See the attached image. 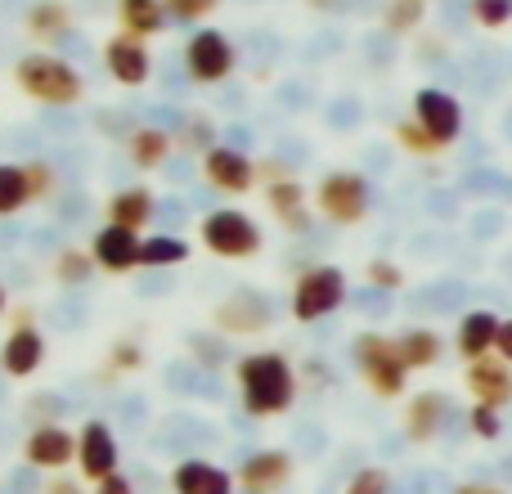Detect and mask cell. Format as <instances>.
<instances>
[{
	"label": "cell",
	"instance_id": "obj_14",
	"mask_svg": "<svg viewBox=\"0 0 512 494\" xmlns=\"http://www.w3.org/2000/svg\"><path fill=\"white\" fill-rule=\"evenodd\" d=\"M463 382H468V391H472L477 405H490V409L512 405V364L508 360H495V355L472 360L468 373H463Z\"/></svg>",
	"mask_w": 512,
	"mask_h": 494
},
{
	"label": "cell",
	"instance_id": "obj_6",
	"mask_svg": "<svg viewBox=\"0 0 512 494\" xmlns=\"http://www.w3.org/2000/svg\"><path fill=\"white\" fill-rule=\"evenodd\" d=\"M369 180L360 171H328L315 189V207L333 225H360L369 216Z\"/></svg>",
	"mask_w": 512,
	"mask_h": 494
},
{
	"label": "cell",
	"instance_id": "obj_37",
	"mask_svg": "<svg viewBox=\"0 0 512 494\" xmlns=\"http://www.w3.org/2000/svg\"><path fill=\"white\" fill-rule=\"evenodd\" d=\"M364 279H369L373 288H387V292H396L400 283H405V270H400L396 261H369V265H364Z\"/></svg>",
	"mask_w": 512,
	"mask_h": 494
},
{
	"label": "cell",
	"instance_id": "obj_13",
	"mask_svg": "<svg viewBox=\"0 0 512 494\" xmlns=\"http://www.w3.org/2000/svg\"><path fill=\"white\" fill-rule=\"evenodd\" d=\"M23 459L32 463V468L63 472L72 459H77V436H72L68 427H59V423H45V427H36V432L27 436Z\"/></svg>",
	"mask_w": 512,
	"mask_h": 494
},
{
	"label": "cell",
	"instance_id": "obj_32",
	"mask_svg": "<svg viewBox=\"0 0 512 494\" xmlns=\"http://www.w3.org/2000/svg\"><path fill=\"white\" fill-rule=\"evenodd\" d=\"M162 5H167L171 23H203L221 9V0H162Z\"/></svg>",
	"mask_w": 512,
	"mask_h": 494
},
{
	"label": "cell",
	"instance_id": "obj_3",
	"mask_svg": "<svg viewBox=\"0 0 512 494\" xmlns=\"http://www.w3.org/2000/svg\"><path fill=\"white\" fill-rule=\"evenodd\" d=\"M351 351H355V369H360V378L369 382L373 396H382V400L405 396L409 364H405V355H400V342H396V337L360 333Z\"/></svg>",
	"mask_w": 512,
	"mask_h": 494
},
{
	"label": "cell",
	"instance_id": "obj_35",
	"mask_svg": "<svg viewBox=\"0 0 512 494\" xmlns=\"http://www.w3.org/2000/svg\"><path fill=\"white\" fill-rule=\"evenodd\" d=\"M346 494H391V472L382 468H360L351 477V486H346Z\"/></svg>",
	"mask_w": 512,
	"mask_h": 494
},
{
	"label": "cell",
	"instance_id": "obj_39",
	"mask_svg": "<svg viewBox=\"0 0 512 494\" xmlns=\"http://www.w3.org/2000/svg\"><path fill=\"white\" fill-rule=\"evenodd\" d=\"M256 180H265V189H270V185H279V180H288V167L274 162V158H265L261 167H256Z\"/></svg>",
	"mask_w": 512,
	"mask_h": 494
},
{
	"label": "cell",
	"instance_id": "obj_4",
	"mask_svg": "<svg viewBox=\"0 0 512 494\" xmlns=\"http://www.w3.org/2000/svg\"><path fill=\"white\" fill-rule=\"evenodd\" d=\"M198 239H203V247L212 256H221V261H248V256L261 252L265 234H261V225H256L248 212H239V207H221V212L203 216Z\"/></svg>",
	"mask_w": 512,
	"mask_h": 494
},
{
	"label": "cell",
	"instance_id": "obj_23",
	"mask_svg": "<svg viewBox=\"0 0 512 494\" xmlns=\"http://www.w3.org/2000/svg\"><path fill=\"white\" fill-rule=\"evenodd\" d=\"M117 23H122L126 36L149 41L167 27V5L162 0H117Z\"/></svg>",
	"mask_w": 512,
	"mask_h": 494
},
{
	"label": "cell",
	"instance_id": "obj_41",
	"mask_svg": "<svg viewBox=\"0 0 512 494\" xmlns=\"http://www.w3.org/2000/svg\"><path fill=\"white\" fill-rule=\"evenodd\" d=\"M495 355H499V360H508V364H512V319H504V324H499V342H495Z\"/></svg>",
	"mask_w": 512,
	"mask_h": 494
},
{
	"label": "cell",
	"instance_id": "obj_34",
	"mask_svg": "<svg viewBox=\"0 0 512 494\" xmlns=\"http://www.w3.org/2000/svg\"><path fill=\"white\" fill-rule=\"evenodd\" d=\"M468 427L481 436V441H499V432H504V418H499V409H490V405H472Z\"/></svg>",
	"mask_w": 512,
	"mask_h": 494
},
{
	"label": "cell",
	"instance_id": "obj_26",
	"mask_svg": "<svg viewBox=\"0 0 512 494\" xmlns=\"http://www.w3.org/2000/svg\"><path fill=\"white\" fill-rule=\"evenodd\" d=\"M189 261V243L176 234H149L140 243V270H167V265Z\"/></svg>",
	"mask_w": 512,
	"mask_h": 494
},
{
	"label": "cell",
	"instance_id": "obj_31",
	"mask_svg": "<svg viewBox=\"0 0 512 494\" xmlns=\"http://www.w3.org/2000/svg\"><path fill=\"white\" fill-rule=\"evenodd\" d=\"M423 18H427V0H387V9H382L387 32H414Z\"/></svg>",
	"mask_w": 512,
	"mask_h": 494
},
{
	"label": "cell",
	"instance_id": "obj_16",
	"mask_svg": "<svg viewBox=\"0 0 512 494\" xmlns=\"http://www.w3.org/2000/svg\"><path fill=\"white\" fill-rule=\"evenodd\" d=\"M445 414H450V400H445L441 391H418V396L405 405V436L414 445L436 441L445 427Z\"/></svg>",
	"mask_w": 512,
	"mask_h": 494
},
{
	"label": "cell",
	"instance_id": "obj_24",
	"mask_svg": "<svg viewBox=\"0 0 512 494\" xmlns=\"http://www.w3.org/2000/svg\"><path fill=\"white\" fill-rule=\"evenodd\" d=\"M171 149H176V140H171L162 126H135L131 140H126V153H131V162L140 171L162 167V162L171 158Z\"/></svg>",
	"mask_w": 512,
	"mask_h": 494
},
{
	"label": "cell",
	"instance_id": "obj_29",
	"mask_svg": "<svg viewBox=\"0 0 512 494\" xmlns=\"http://www.w3.org/2000/svg\"><path fill=\"white\" fill-rule=\"evenodd\" d=\"M391 135H396V144H400L405 153H414V158H432V153H441V149H445V144L436 140V135L427 131V126H418L414 117L396 122V126H391Z\"/></svg>",
	"mask_w": 512,
	"mask_h": 494
},
{
	"label": "cell",
	"instance_id": "obj_27",
	"mask_svg": "<svg viewBox=\"0 0 512 494\" xmlns=\"http://www.w3.org/2000/svg\"><path fill=\"white\" fill-rule=\"evenodd\" d=\"M32 203V185L18 162H0V216H14Z\"/></svg>",
	"mask_w": 512,
	"mask_h": 494
},
{
	"label": "cell",
	"instance_id": "obj_40",
	"mask_svg": "<svg viewBox=\"0 0 512 494\" xmlns=\"http://www.w3.org/2000/svg\"><path fill=\"white\" fill-rule=\"evenodd\" d=\"M95 494H135V486H131V481H126V477H122V472H117V477L99 481V486H95Z\"/></svg>",
	"mask_w": 512,
	"mask_h": 494
},
{
	"label": "cell",
	"instance_id": "obj_9",
	"mask_svg": "<svg viewBox=\"0 0 512 494\" xmlns=\"http://www.w3.org/2000/svg\"><path fill=\"white\" fill-rule=\"evenodd\" d=\"M203 180L216 189V194L239 198V194H248V189L256 185V162L248 158V153L216 144V149L203 153Z\"/></svg>",
	"mask_w": 512,
	"mask_h": 494
},
{
	"label": "cell",
	"instance_id": "obj_10",
	"mask_svg": "<svg viewBox=\"0 0 512 494\" xmlns=\"http://www.w3.org/2000/svg\"><path fill=\"white\" fill-rule=\"evenodd\" d=\"M414 122L427 126V131H432L436 140L450 149V144L459 140V131H463V108H459V99H454V95L427 86V90H418V95H414Z\"/></svg>",
	"mask_w": 512,
	"mask_h": 494
},
{
	"label": "cell",
	"instance_id": "obj_33",
	"mask_svg": "<svg viewBox=\"0 0 512 494\" xmlns=\"http://www.w3.org/2000/svg\"><path fill=\"white\" fill-rule=\"evenodd\" d=\"M144 364V351L135 342H117L113 351H108V382L117 378V373H135Z\"/></svg>",
	"mask_w": 512,
	"mask_h": 494
},
{
	"label": "cell",
	"instance_id": "obj_19",
	"mask_svg": "<svg viewBox=\"0 0 512 494\" xmlns=\"http://www.w3.org/2000/svg\"><path fill=\"white\" fill-rule=\"evenodd\" d=\"M234 486H239V481L207 459H185L171 472V490L176 494H234Z\"/></svg>",
	"mask_w": 512,
	"mask_h": 494
},
{
	"label": "cell",
	"instance_id": "obj_22",
	"mask_svg": "<svg viewBox=\"0 0 512 494\" xmlns=\"http://www.w3.org/2000/svg\"><path fill=\"white\" fill-rule=\"evenodd\" d=\"M23 23L36 45H50L72 27V9H68V0H32Z\"/></svg>",
	"mask_w": 512,
	"mask_h": 494
},
{
	"label": "cell",
	"instance_id": "obj_2",
	"mask_svg": "<svg viewBox=\"0 0 512 494\" xmlns=\"http://www.w3.org/2000/svg\"><path fill=\"white\" fill-rule=\"evenodd\" d=\"M14 86L23 90L27 99L36 104H50V108H68V104H81L86 95V81L72 63L54 59V54H23L14 63Z\"/></svg>",
	"mask_w": 512,
	"mask_h": 494
},
{
	"label": "cell",
	"instance_id": "obj_38",
	"mask_svg": "<svg viewBox=\"0 0 512 494\" xmlns=\"http://www.w3.org/2000/svg\"><path fill=\"white\" fill-rule=\"evenodd\" d=\"M27 171V185H32V203H41V198L54 194V167L50 162H23Z\"/></svg>",
	"mask_w": 512,
	"mask_h": 494
},
{
	"label": "cell",
	"instance_id": "obj_18",
	"mask_svg": "<svg viewBox=\"0 0 512 494\" xmlns=\"http://www.w3.org/2000/svg\"><path fill=\"white\" fill-rule=\"evenodd\" d=\"M265 203H270L274 221L283 225L288 234H306L310 230V198L306 189H301V180H279V185L265 189Z\"/></svg>",
	"mask_w": 512,
	"mask_h": 494
},
{
	"label": "cell",
	"instance_id": "obj_30",
	"mask_svg": "<svg viewBox=\"0 0 512 494\" xmlns=\"http://www.w3.org/2000/svg\"><path fill=\"white\" fill-rule=\"evenodd\" d=\"M216 324H221L225 333H261V328L270 324V315H265V310L261 315H252V310L234 297V301H225V306L216 310Z\"/></svg>",
	"mask_w": 512,
	"mask_h": 494
},
{
	"label": "cell",
	"instance_id": "obj_43",
	"mask_svg": "<svg viewBox=\"0 0 512 494\" xmlns=\"http://www.w3.org/2000/svg\"><path fill=\"white\" fill-rule=\"evenodd\" d=\"M454 494H504L499 486H481V481H468V486H459Z\"/></svg>",
	"mask_w": 512,
	"mask_h": 494
},
{
	"label": "cell",
	"instance_id": "obj_25",
	"mask_svg": "<svg viewBox=\"0 0 512 494\" xmlns=\"http://www.w3.org/2000/svg\"><path fill=\"white\" fill-rule=\"evenodd\" d=\"M400 342V355H405L409 373L414 369H432V364H441V333H432V328H409L405 337H396Z\"/></svg>",
	"mask_w": 512,
	"mask_h": 494
},
{
	"label": "cell",
	"instance_id": "obj_8",
	"mask_svg": "<svg viewBox=\"0 0 512 494\" xmlns=\"http://www.w3.org/2000/svg\"><path fill=\"white\" fill-rule=\"evenodd\" d=\"M77 468H81V477H86L90 486L117 477V436H113V427L108 423L90 418V423L77 432Z\"/></svg>",
	"mask_w": 512,
	"mask_h": 494
},
{
	"label": "cell",
	"instance_id": "obj_11",
	"mask_svg": "<svg viewBox=\"0 0 512 494\" xmlns=\"http://www.w3.org/2000/svg\"><path fill=\"white\" fill-rule=\"evenodd\" d=\"M104 63H108V72H113L117 86L140 90L144 81L153 77V54H149V45L135 41V36H126V32L108 36V45H104Z\"/></svg>",
	"mask_w": 512,
	"mask_h": 494
},
{
	"label": "cell",
	"instance_id": "obj_45",
	"mask_svg": "<svg viewBox=\"0 0 512 494\" xmlns=\"http://www.w3.org/2000/svg\"><path fill=\"white\" fill-rule=\"evenodd\" d=\"M310 5H333V0H310Z\"/></svg>",
	"mask_w": 512,
	"mask_h": 494
},
{
	"label": "cell",
	"instance_id": "obj_7",
	"mask_svg": "<svg viewBox=\"0 0 512 494\" xmlns=\"http://www.w3.org/2000/svg\"><path fill=\"white\" fill-rule=\"evenodd\" d=\"M234 63H239V54H234L230 36L216 32V27H198L194 36H189L185 45V68L194 81H203V86H216V81H225L234 72Z\"/></svg>",
	"mask_w": 512,
	"mask_h": 494
},
{
	"label": "cell",
	"instance_id": "obj_42",
	"mask_svg": "<svg viewBox=\"0 0 512 494\" xmlns=\"http://www.w3.org/2000/svg\"><path fill=\"white\" fill-rule=\"evenodd\" d=\"M45 494H86V490H81L77 481H68V477H54L50 486H45Z\"/></svg>",
	"mask_w": 512,
	"mask_h": 494
},
{
	"label": "cell",
	"instance_id": "obj_12",
	"mask_svg": "<svg viewBox=\"0 0 512 494\" xmlns=\"http://www.w3.org/2000/svg\"><path fill=\"white\" fill-rule=\"evenodd\" d=\"M234 481L243 494H279L292 481V459L283 450H256L252 459H243Z\"/></svg>",
	"mask_w": 512,
	"mask_h": 494
},
{
	"label": "cell",
	"instance_id": "obj_21",
	"mask_svg": "<svg viewBox=\"0 0 512 494\" xmlns=\"http://www.w3.org/2000/svg\"><path fill=\"white\" fill-rule=\"evenodd\" d=\"M153 221V194L144 185L135 189H122V194L108 198V225L117 230H131V234H144Z\"/></svg>",
	"mask_w": 512,
	"mask_h": 494
},
{
	"label": "cell",
	"instance_id": "obj_36",
	"mask_svg": "<svg viewBox=\"0 0 512 494\" xmlns=\"http://www.w3.org/2000/svg\"><path fill=\"white\" fill-rule=\"evenodd\" d=\"M472 18L481 27H504L512 23V0H472Z\"/></svg>",
	"mask_w": 512,
	"mask_h": 494
},
{
	"label": "cell",
	"instance_id": "obj_44",
	"mask_svg": "<svg viewBox=\"0 0 512 494\" xmlns=\"http://www.w3.org/2000/svg\"><path fill=\"white\" fill-rule=\"evenodd\" d=\"M5 306H9V301H5V288H0V315H5Z\"/></svg>",
	"mask_w": 512,
	"mask_h": 494
},
{
	"label": "cell",
	"instance_id": "obj_15",
	"mask_svg": "<svg viewBox=\"0 0 512 494\" xmlns=\"http://www.w3.org/2000/svg\"><path fill=\"white\" fill-rule=\"evenodd\" d=\"M140 243H144L140 234L117 230V225H104V230L90 239V256H95L99 270L126 274V270H135V265H140Z\"/></svg>",
	"mask_w": 512,
	"mask_h": 494
},
{
	"label": "cell",
	"instance_id": "obj_17",
	"mask_svg": "<svg viewBox=\"0 0 512 494\" xmlns=\"http://www.w3.org/2000/svg\"><path fill=\"white\" fill-rule=\"evenodd\" d=\"M45 360V337L36 328H9L5 346H0V369L9 378H32Z\"/></svg>",
	"mask_w": 512,
	"mask_h": 494
},
{
	"label": "cell",
	"instance_id": "obj_5",
	"mask_svg": "<svg viewBox=\"0 0 512 494\" xmlns=\"http://www.w3.org/2000/svg\"><path fill=\"white\" fill-rule=\"evenodd\" d=\"M346 301V274L337 265H310L292 283V319L297 324H315L328 319Z\"/></svg>",
	"mask_w": 512,
	"mask_h": 494
},
{
	"label": "cell",
	"instance_id": "obj_20",
	"mask_svg": "<svg viewBox=\"0 0 512 494\" xmlns=\"http://www.w3.org/2000/svg\"><path fill=\"white\" fill-rule=\"evenodd\" d=\"M499 324L504 319L499 315H490V310H472V315H463V324H459V337H454V346H459V355L463 360H486L490 351H495V342H499Z\"/></svg>",
	"mask_w": 512,
	"mask_h": 494
},
{
	"label": "cell",
	"instance_id": "obj_1",
	"mask_svg": "<svg viewBox=\"0 0 512 494\" xmlns=\"http://www.w3.org/2000/svg\"><path fill=\"white\" fill-rule=\"evenodd\" d=\"M234 378H239V396L243 409L252 418H279L292 409L297 400V373H292L288 355L279 351H252L234 364Z\"/></svg>",
	"mask_w": 512,
	"mask_h": 494
},
{
	"label": "cell",
	"instance_id": "obj_28",
	"mask_svg": "<svg viewBox=\"0 0 512 494\" xmlns=\"http://www.w3.org/2000/svg\"><path fill=\"white\" fill-rule=\"evenodd\" d=\"M90 274H95V256H90V247H63V252L54 256V279L68 283V288L86 283Z\"/></svg>",
	"mask_w": 512,
	"mask_h": 494
}]
</instances>
